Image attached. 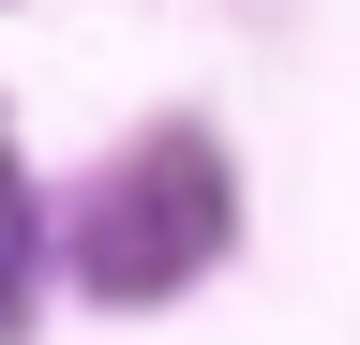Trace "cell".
Instances as JSON below:
<instances>
[{
  "mask_svg": "<svg viewBox=\"0 0 360 345\" xmlns=\"http://www.w3.org/2000/svg\"><path fill=\"white\" fill-rule=\"evenodd\" d=\"M15 271H30V195H15V165H0V315H15Z\"/></svg>",
  "mask_w": 360,
  "mask_h": 345,
  "instance_id": "7a4b0ae2",
  "label": "cell"
},
{
  "mask_svg": "<svg viewBox=\"0 0 360 345\" xmlns=\"http://www.w3.org/2000/svg\"><path fill=\"white\" fill-rule=\"evenodd\" d=\"M210 255H225V165L195 136H165L150 165H120V181L75 210V271L105 300H165V285H195Z\"/></svg>",
  "mask_w": 360,
  "mask_h": 345,
  "instance_id": "6da1fadb",
  "label": "cell"
}]
</instances>
